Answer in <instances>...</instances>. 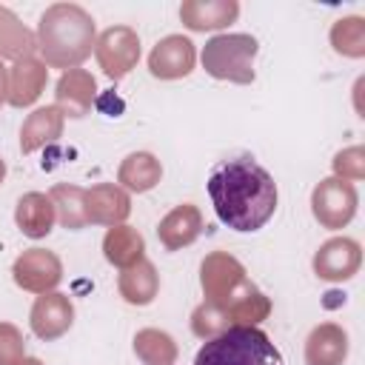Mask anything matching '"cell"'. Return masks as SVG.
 Listing matches in <instances>:
<instances>
[{
    "instance_id": "6",
    "label": "cell",
    "mask_w": 365,
    "mask_h": 365,
    "mask_svg": "<svg viewBox=\"0 0 365 365\" xmlns=\"http://www.w3.org/2000/svg\"><path fill=\"white\" fill-rule=\"evenodd\" d=\"M311 208H314V217L325 228L348 225L356 214V188H354V182L339 180V177L322 180L311 194Z\"/></svg>"
},
{
    "instance_id": "2",
    "label": "cell",
    "mask_w": 365,
    "mask_h": 365,
    "mask_svg": "<svg viewBox=\"0 0 365 365\" xmlns=\"http://www.w3.org/2000/svg\"><path fill=\"white\" fill-rule=\"evenodd\" d=\"M37 48L54 68L80 66L94 48V20L74 3H57L43 11L37 26Z\"/></svg>"
},
{
    "instance_id": "9",
    "label": "cell",
    "mask_w": 365,
    "mask_h": 365,
    "mask_svg": "<svg viewBox=\"0 0 365 365\" xmlns=\"http://www.w3.org/2000/svg\"><path fill=\"white\" fill-rule=\"evenodd\" d=\"M63 279L60 259L46 248H31L17 257L14 262V282L34 294H48Z\"/></svg>"
},
{
    "instance_id": "22",
    "label": "cell",
    "mask_w": 365,
    "mask_h": 365,
    "mask_svg": "<svg viewBox=\"0 0 365 365\" xmlns=\"http://www.w3.org/2000/svg\"><path fill=\"white\" fill-rule=\"evenodd\" d=\"M143 248H145L143 237H140L134 228H128V225H114V228H108V234H106V240H103L106 259L114 262L117 268H128V265L140 262V259H143Z\"/></svg>"
},
{
    "instance_id": "13",
    "label": "cell",
    "mask_w": 365,
    "mask_h": 365,
    "mask_svg": "<svg viewBox=\"0 0 365 365\" xmlns=\"http://www.w3.org/2000/svg\"><path fill=\"white\" fill-rule=\"evenodd\" d=\"M348 356V334L334 325L322 322L311 331L305 342V362L308 365H342Z\"/></svg>"
},
{
    "instance_id": "30",
    "label": "cell",
    "mask_w": 365,
    "mask_h": 365,
    "mask_svg": "<svg viewBox=\"0 0 365 365\" xmlns=\"http://www.w3.org/2000/svg\"><path fill=\"white\" fill-rule=\"evenodd\" d=\"M9 100V68L3 66V60H0V106Z\"/></svg>"
},
{
    "instance_id": "17",
    "label": "cell",
    "mask_w": 365,
    "mask_h": 365,
    "mask_svg": "<svg viewBox=\"0 0 365 365\" xmlns=\"http://www.w3.org/2000/svg\"><path fill=\"white\" fill-rule=\"evenodd\" d=\"M60 131H63V114H60V108L57 106L37 108V111L29 114V120L20 128V151L23 154H31L40 145L57 140Z\"/></svg>"
},
{
    "instance_id": "19",
    "label": "cell",
    "mask_w": 365,
    "mask_h": 365,
    "mask_svg": "<svg viewBox=\"0 0 365 365\" xmlns=\"http://www.w3.org/2000/svg\"><path fill=\"white\" fill-rule=\"evenodd\" d=\"M91 97H94V77L80 71V68H71L60 77L57 83V108H66V114L71 117H83L91 106Z\"/></svg>"
},
{
    "instance_id": "24",
    "label": "cell",
    "mask_w": 365,
    "mask_h": 365,
    "mask_svg": "<svg viewBox=\"0 0 365 365\" xmlns=\"http://www.w3.org/2000/svg\"><path fill=\"white\" fill-rule=\"evenodd\" d=\"M51 205H54V214L60 220L63 228H83L88 225V214H86V191L77 188V185H54L51 194H48Z\"/></svg>"
},
{
    "instance_id": "12",
    "label": "cell",
    "mask_w": 365,
    "mask_h": 365,
    "mask_svg": "<svg viewBox=\"0 0 365 365\" xmlns=\"http://www.w3.org/2000/svg\"><path fill=\"white\" fill-rule=\"evenodd\" d=\"M131 211V202H128V194L114 185V182H100L94 185L91 191H86V214H88V222H100V225H117L128 217Z\"/></svg>"
},
{
    "instance_id": "1",
    "label": "cell",
    "mask_w": 365,
    "mask_h": 365,
    "mask_svg": "<svg viewBox=\"0 0 365 365\" xmlns=\"http://www.w3.org/2000/svg\"><path fill=\"white\" fill-rule=\"evenodd\" d=\"M208 197L222 225L234 231H259L277 211V182L251 157L222 160L208 174Z\"/></svg>"
},
{
    "instance_id": "31",
    "label": "cell",
    "mask_w": 365,
    "mask_h": 365,
    "mask_svg": "<svg viewBox=\"0 0 365 365\" xmlns=\"http://www.w3.org/2000/svg\"><path fill=\"white\" fill-rule=\"evenodd\" d=\"M17 365H43V362H40V359H34V356H23Z\"/></svg>"
},
{
    "instance_id": "15",
    "label": "cell",
    "mask_w": 365,
    "mask_h": 365,
    "mask_svg": "<svg viewBox=\"0 0 365 365\" xmlns=\"http://www.w3.org/2000/svg\"><path fill=\"white\" fill-rule=\"evenodd\" d=\"M200 231H202V217H200V211H197L191 202H185V205H177V208L160 222L157 237H160V242H163L168 251H177V248H182V245H191V242L200 237Z\"/></svg>"
},
{
    "instance_id": "7",
    "label": "cell",
    "mask_w": 365,
    "mask_h": 365,
    "mask_svg": "<svg viewBox=\"0 0 365 365\" xmlns=\"http://www.w3.org/2000/svg\"><path fill=\"white\" fill-rule=\"evenodd\" d=\"M94 54L103 66V71L111 80L125 77L134 63L140 60V37L134 29L128 26H111L100 34V40L94 43Z\"/></svg>"
},
{
    "instance_id": "3",
    "label": "cell",
    "mask_w": 365,
    "mask_h": 365,
    "mask_svg": "<svg viewBox=\"0 0 365 365\" xmlns=\"http://www.w3.org/2000/svg\"><path fill=\"white\" fill-rule=\"evenodd\" d=\"M194 365H285L279 348L257 325H228L205 339Z\"/></svg>"
},
{
    "instance_id": "26",
    "label": "cell",
    "mask_w": 365,
    "mask_h": 365,
    "mask_svg": "<svg viewBox=\"0 0 365 365\" xmlns=\"http://www.w3.org/2000/svg\"><path fill=\"white\" fill-rule=\"evenodd\" d=\"M331 43L345 57H362L365 54V20L362 17L336 20L331 29Z\"/></svg>"
},
{
    "instance_id": "23",
    "label": "cell",
    "mask_w": 365,
    "mask_h": 365,
    "mask_svg": "<svg viewBox=\"0 0 365 365\" xmlns=\"http://www.w3.org/2000/svg\"><path fill=\"white\" fill-rule=\"evenodd\" d=\"M160 177H163V168H160L157 157H151V154H145V151L128 154V157L123 160V165H120V174H117V180H120L125 188L137 191V194L154 188V185L160 182Z\"/></svg>"
},
{
    "instance_id": "10",
    "label": "cell",
    "mask_w": 365,
    "mask_h": 365,
    "mask_svg": "<svg viewBox=\"0 0 365 365\" xmlns=\"http://www.w3.org/2000/svg\"><path fill=\"white\" fill-rule=\"evenodd\" d=\"M194 43L182 34H168L163 37L151 54H148V71L160 80H177V77H185L191 74L194 68Z\"/></svg>"
},
{
    "instance_id": "8",
    "label": "cell",
    "mask_w": 365,
    "mask_h": 365,
    "mask_svg": "<svg viewBox=\"0 0 365 365\" xmlns=\"http://www.w3.org/2000/svg\"><path fill=\"white\" fill-rule=\"evenodd\" d=\"M359 262H362L359 242L351 237H334L319 245V251L314 257V271L319 279L345 282L359 271Z\"/></svg>"
},
{
    "instance_id": "5",
    "label": "cell",
    "mask_w": 365,
    "mask_h": 365,
    "mask_svg": "<svg viewBox=\"0 0 365 365\" xmlns=\"http://www.w3.org/2000/svg\"><path fill=\"white\" fill-rule=\"evenodd\" d=\"M200 279H202L205 302L217 305L222 314H228L240 299H245L251 291H257V288L248 282L242 265H240L234 257L222 254V251L211 254V257L202 262V277H200Z\"/></svg>"
},
{
    "instance_id": "21",
    "label": "cell",
    "mask_w": 365,
    "mask_h": 365,
    "mask_svg": "<svg viewBox=\"0 0 365 365\" xmlns=\"http://www.w3.org/2000/svg\"><path fill=\"white\" fill-rule=\"evenodd\" d=\"M37 48V37L9 11L0 6V60H26Z\"/></svg>"
},
{
    "instance_id": "18",
    "label": "cell",
    "mask_w": 365,
    "mask_h": 365,
    "mask_svg": "<svg viewBox=\"0 0 365 365\" xmlns=\"http://www.w3.org/2000/svg\"><path fill=\"white\" fill-rule=\"evenodd\" d=\"M54 217H57V214H54L51 200H48L46 194H37V191L23 194L20 202H17V214H14L20 231H23L26 237H31V240L46 237V234L51 231V225H54Z\"/></svg>"
},
{
    "instance_id": "27",
    "label": "cell",
    "mask_w": 365,
    "mask_h": 365,
    "mask_svg": "<svg viewBox=\"0 0 365 365\" xmlns=\"http://www.w3.org/2000/svg\"><path fill=\"white\" fill-rule=\"evenodd\" d=\"M191 328H194V334H197V336L211 339V336H217L220 331H225V328H228V317H225L217 305L202 302V305L194 311V317H191Z\"/></svg>"
},
{
    "instance_id": "11",
    "label": "cell",
    "mask_w": 365,
    "mask_h": 365,
    "mask_svg": "<svg viewBox=\"0 0 365 365\" xmlns=\"http://www.w3.org/2000/svg\"><path fill=\"white\" fill-rule=\"evenodd\" d=\"M74 322V308L68 302L66 294H40L37 302L31 305V331L40 336V339H57L63 336Z\"/></svg>"
},
{
    "instance_id": "25",
    "label": "cell",
    "mask_w": 365,
    "mask_h": 365,
    "mask_svg": "<svg viewBox=\"0 0 365 365\" xmlns=\"http://www.w3.org/2000/svg\"><path fill=\"white\" fill-rule=\"evenodd\" d=\"M134 351L145 365H171L177 356L171 336L163 331H154V328H145L134 336Z\"/></svg>"
},
{
    "instance_id": "4",
    "label": "cell",
    "mask_w": 365,
    "mask_h": 365,
    "mask_svg": "<svg viewBox=\"0 0 365 365\" xmlns=\"http://www.w3.org/2000/svg\"><path fill=\"white\" fill-rule=\"evenodd\" d=\"M257 51L259 43L251 34H217L202 48V68L217 80L248 86L254 83Z\"/></svg>"
},
{
    "instance_id": "28",
    "label": "cell",
    "mask_w": 365,
    "mask_h": 365,
    "mask_svg": "<svg viewBox=\"0 0 365 365\" xmlns=\"http://www.w3.org/2000/svg\"><path fill=\"white\" fill-rule=\"evenodd\" d=\"M334 171H336L339 180H348V182L362 180L365 177V154H362V148L359 145H351V148L339 151L334 157Z\"/></svg>"
},
{
    "instance_id": "20",
    "label": "cell",
    "mask_w": 365,
    "mask_h": 365,
    "mask_svg": "<svg viewBox=\"0 0 365 365\" xmlns=\"http://www.w3.org/2000/svg\"><path fill=\"white\" fill-rule=\"evenodd\" d=\"M157 288H160V279L148 259H140V262L123 268V274H120V294L131 305H148L157 297Z\"/></svg>"
},
{
    "instance_id": "32",
    "label": "cell",
    "mask_w": 365,
    "mask_h": 365,
    "mask_svg": "<svg viewBox=\"0 0 365 365\" xmlns=\"http://www.w3.org/2000/svg\"><path fill=\"white\" fill-rule=\"evenodd\" d=\"M3 174H6V165H3V160H0V182H3Z\"/></svg>"
},
{
    "instance_id": "29",
    "label": "cell",
    "mask_w": 365,
    "mask_h": 365,
    "mask_svg": "<svg viewBox=\"0 0 365 365\" xmlns=\"http://www.w3.org/2000/svg\"><path fill=\"white\" fill-rule=\"evenodd\" d=\"M23 359V336L11 322H0V365H17Z\"/></svg>"
},
{
    "instance_id": "14",
    "label": "cell",
    "mask_w": 365,
    "mask_h": 365,
    "mask_svg": "<svg viewBox=\"0 0 365 365\" xmlns=\"http://www.w3.org/2000/svg\"><path fill=\"white\" fill-rule=\"evenodd\" d=\"M240 6L234 0H191L180 6V17L191 31H208V29H222L231 20H237Z\"/></svg>"
},
{
    "instance_id": "16",
    "label": "cell",
    "mask_w": 365,
    "mask_h": 365,
    "mask_svg": "<svg viewBox=\"0 0 365 365\" xmlns=\"http://www.w3.org/2000/svg\"><path fill=\"white\" fill-rule=\"evenodd\" d=\"M43 86H46V66L31 60V57H26L9 74V103L14 108L31 106L40 97Z\"/></svg>"
}]
</instances>
